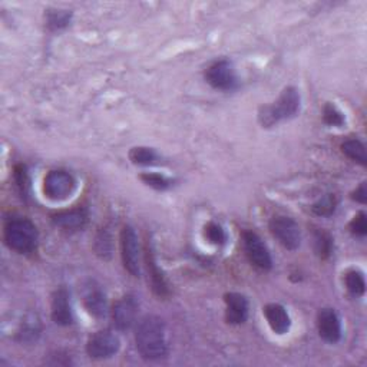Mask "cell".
I'll use <instances>...</instances> for the list:
<instances>
[{
  "label": "cell",
  "mask_w": 367,
  "mask_h": 367,
  "mask_svg": "<svg viewBox=\"0 0 367 367\" xmlns=\"http://www.w3.org/2000/svg\"><path fill=\"white\" fill-rule=\"evenodd\" d=\"M136 349L146 360H158L166 356V329L157 315H145L139 322L135 334Z\"/></svg>",
  "instance_id": "1"
},
{
  "label": "cell",
  "mask_w": 367,
  "mask_h": 367,
  "mask_svg": "<svg viewBox=\"0 0 367 367\" xmlns=\"http://www.w3.org/2000/svg\"><path fill=\"white\" fill-rule=\"evenodd\" d=\"M299 111H300V93L296 88L288 86L281 92L280 97L274 104L263 107L260 109L258 120L263 127L270 128L279 124V122L283 119L296 116Z\"/></svg>",
  "instance_id": "2"
},
{
  "label": "cell",
  "mask_w": 367,
  "mask_h": 367,
  "mask_svg": "<svg viewBox=\"0 0 367 367\" xmlns=\"http://www.w3.org/2000/svg\"><path fill=\"white\" fill-rule=\"evenodd\" d=\"M38 230L26 218H12L5 227L6 246L20 254L32 253L38 246Z\"/></svg>",
  "instance_id": "3"
},
{
  "label": "cell",
  "mask_w": 367,
  "mask_h": 367,
  "mask_svg": "<svg viewBox=\"0 0 367 367\" xmlns=\"http://www.w3.org/2000/svg\"><path fill=\"white\" fill-rule=\"evenodd\" d=\"M75 188V178L63 169L51 171L43 181V192L46 197L52 201H63L69 198Z\"/></svg>",
  "instance_id": "4"
},
{
  "label": "cell",
  "mask_w": 367,
  "mask_h": 367,
  "mask_svg": "<svg viewBox=\"0 0 367 367\" xmlns=\"http://www.w3.org/2000/svg\"><path fill=\"white\" fill-rule=\"evenodd\" d=\"M120 256L122 263H124L125 270L134 276L138 277L141 273V265H139V244L136 233L132 227L127 226L124 227L120 233Z\"/></svg>",
  "instance_id": "5"
},
{
  "label": "cell",
  "mask_w": 367,
  "mask_h": 367,
  "mask_svg": "<svg viewBox=\"0 0 367 367\" xmlns=\"http://www.w3.org/2000/svg\"><path fill=\"white\" fill-rule=\"evenodd\" d=\"M207 82L219 91H233L237 88L238 78L230 61H217L208 66L205 72Z\"/></svg>",
  "instance_id": "6"
},
{
  "label": "cell",
  "mask_w": 367,
  "mask_h": 367,
  "mask_svg": "<svg viewBox=\"0 0 367 367\" xmlns=\"http://www.w3.org/2000/svg\"><path fill=\"white\" fill-rule=\"evenodd\" d=\"M270 230L272 234L280 241L281 246H284L287 250L299 249L302 242V234L295 219L284 215L274 217L270 221Z\"/></svg>",
  "instance_id": "7"
},
{
  "label": "cell",
  "mask_w": 367,
  "mask_h": 367,
  "mask_svg": "<svg viewBox=\"0 0 367 367\" xmlns=\"http://www.w3.org/2000/svg\"><path fill=\"white\" fill-rule=\"evenodd\" d=\"M119 338L109 330H101L88 340L86 352L92 359H109L119 350Z\"/></svg>",
  "instance_id": "8"
},
{
  "label": "cell",
  "mask_w": 367,
  "mask_h": 367,
  "mask_svg": "<svg viewBox=\"0 0 367 367\" xmlns=\"http://www.w3.org/2000/svg\"><path fill=\"white\" fill-rule=\"evenodd\" d=\"M242 241H244V250H246L249 260L257 268H260V270H264V272L270 270L273 261L263 240L256 233L246 231L242 234Z\"/></svg>",
  "instance_id": "9"
},
{
  "label": "cell",
  "mask_w": 367,
  "mask_h": 367,
  "mask_svg": "<svg viewBox=\"0 0 367 367\" xmlns=\"http://www.w3.org/2000/svg\"><path fill=\"white\" fill-rule=\"evenodd\" d=\"M138 302L134 296H125L119 299L112 310L114 325L119 330H130L136 320Z\"/></svg>",
  "instance_id": "10"
},
{
  "label": "cell",
  "mask_w": 367,
  "mask_h": 367,
  "mask_svg": "<svg viewBox=\"0 0 367 367\" xmlns=\"http://www.w3.org/2000/svg\"><path fill=\"white\" fill-rule=\"evenodd\" d=\"M145 264H146V272H148V277L151 281V288L158 297H166L169 295V287L168 283L158 267L157 257L153 249V242L146 241L145 246Z\"/></svg>",
  "instance_id": "11"
},
{
  "label": "cell",
  "mask_w": 367,
  "mask_h": 367,
  "mask_svg": "<svg viewBox=\"0 0 367 367\" xmlns=\"http://www.w3.org/2000/svg\"><path fill=\"white\" fill-rule=\"evenodd\" d=\"M317 327L320 337L327 343H337L341 337V325L337 313L333 309H323L317 315Z\"/></svg>",
  "instance_id": "12"
},
{
  "label": "cell",
  "mask_w": 367,
  "mask_h": 367,
  "mask_svg": "<svg viewBox=\"0 0 367 367\" xmlns=\"http://www.w3.org/2000/svg\"><path fill=\"white\" fill-rule=\"evenodd\" d=\"M226 300V317L231 325L246 323L249 317V302L238 292H228L224 297Z\"/></svg>",
  "instance_id": "13"
},
{
  "label": "cell",
  "mask_w": 367,
  "mask_h": 367,
  "mask_svg": "<svg viewBox=\"0 0 367 367\" xmlns=\"http://www.w3.org/2000/svg\"><path fill=\"white\" fill-rule=\"evenodd\" d=\"M264 315L268 326H270V329L276 334H286L290 330L291 326L290 315L281 304H276V303L267 304L264 307Z\"/></svg>",
  "instance_id": "14"
},
{
  "label": "cell",
  "mask_w": 367,
  "mask_h": 367,
  "mask_svg": "<svg viewBox=\"0 0 367 367\" xmlns=\"http://www.w3.org/2000/svg\"><path fill=\"white\" fill-rule=\"evenodd\" d=\"M52 319L59 326H69L73 320L69 295L65 288L58 290L52 299Z\"/></svg>",
  "instance_id": "15"
},
{
  "label": "cell",
  "mask_w": 367,
  "mask_h": 367,
  "mask_svg": "<svg viewBox=\"0 0 367 367\" xmlns=\"http://www.w3.org/2000/svg\"><path fill=\"white\" fill-rule=\"evenodd\" d=\"M88 221V212L84 208H75L69 211H62L54 217V224L63 230H81Z\"/></svg>",
  "instance_id": "16"
},
{
  "label": "cell",
  "mask_w": 367,
  "mask_h": 367,
  "mask_svg": "<svg viewBox=\"0 0 367 367\" xmlns=\"http://www.w3.org/2000/svg\"><path fill=\"white\" fill-rule=\"evenodd\" d=\"M84 304L88 310V313L96 319H102V317L107 315L108 311V303H107V297L101 290H91L88 295L85 296Z\"/></svg>",
  "instance_id": "17"
},
{
  "label": "cell",
  "mask_w": 367,
  "mask_h": 367,
  "mask_svg": "<svg viewBox=\"0 0 367 367\" xmlns=\"http://www.w3.org/2000/svg\"><path fill=\"white\" fill-rule=\"evenodd\" d=\"M341 153H343L348 158L353 159L354 162L360 164V165H366L367 164V154H366V146L361 141L353 138V139H348L343 143H341Z\"/></svg>",
  "instance_id": "18"
},
{
  "label": "cell",
  "mask_w": 367,
  "mask_h": 367,
  "mask_svg": "<svg viewBox=\"0 0 367 367\" xmlns=\"http://www.w3.org/2000/svg\"><path fill=\"white\" fill-rule=\"evenodd\" d=\"M345 284L348 291L354 297H360L364 295L366 291V281L364 276L359 270H350L345 276Z\"/></svg>",
  "instance_id": "19"
},
{
  "label": "cell",
  "mask_w": 367,
  "mask_h": 367,
  "mask_svg": "<svg viewBox=\"0 0 367 367\" xmlns=\"http://www.w3.org/2000/svg\"><path fill=\"white\" fill-rule=\"evenodd\" d=\"M130 158L136 165H154L157 164L158 154L153 148H145V146H136L130 153Z\"/></svg>",
  "instance_id": "20"
},
{
  "label": "cell",
  "mask_w": 367,
  "mask_h": 367,
  "mask_svg": "<svg viewBox=\"0 0 367 367\" xmlns=\"http://www.w3.org/2000/svg\"><path fill=\"white\" fill-rule=\"evenodd\" d=\"M70 22V13L66 10H49L46 15L47 28L52 31H61L66 28Z\"/></svg>",
  "instance_id": "21"
},
{
  "label": "cell",
  "mask_w": 367,
  "mask_h": 367,
  "mask_svg": "<svg viewBox=\"0 0 367 367\" xmlns=\"http://www.w3.org/2000/svg\"><path fill=\"white\" fill-rule=\"evenodd\" d=\"M314 246H315L317 254H319L322 258H327L331 254L333 240L326 231H319V233H315Z\"/></svg>",
  "instance_id": "22"
},
{
  "label": "cell",
  "mask_w": 367,
  "mask_h": 367,
  "mask_svg": "<svg viewBox=\"0 0 367 367\" xmlns=\"http://www.w3.org/2000/svg\"><path fill=\"white\" fill-rule=\"evenodd\" d=\"M323 119L327 125L330 127H341L346 122L345 115L341 114V111L333 105V104H326L325 109H323Z\"/></svg>",
  "instance_id": "23"
},
{
  "label": "cell",
  "mask_w": 367,
  "mask_h": 367,
  "mask_svg": "<svg viewBox=\"0 0 367 367\" xmlns=\"http://www.w3.org/2000/svg\"><path fill=\"white\" fill-rule=\"evenodd\" d=\"M336 207H337V198L334 197L333 194H327L313 205V211L317 215L326 217V215H331L334 212Z\"/></svg>",
  "instance_id": "24"
},
{
  "label": "cell",
  "mask_w": 367,
  "mask_h": 367,
  "mask_svg": "<svg viewBox=\"0 0 367 367\" xmlns=\"http://www.w3.org/2000/svg\"><path fill=\"white\" fill-rule=\"evenodd\" d=\"M204 235L211 244H215V246H221V244H224L227 240L226 231L217 223H208L204 228Z\"/></svg>",
  "instance_id": "25"
},
{
  "label": "cell",
  "mask_w": 367,
  "mask_h": 367,
  "mask_svg": "<svg viewBox=\"0 0 367 367\" xmlns=\"http://www.w3.org/2000/svg\"><path fill=\"white\" fill-rule=\"evenodd\" d=\"M95 250L97 256H101L102 258H109L112 254V240L108 231H101L96 237L95 242Z\"/></svg>",
  "instance_id": "26"
},
{
  "label": "cell",
  "mask_w": 367,
  "mask_h": 367,
  "mask_svg": "<svg viewBox=\"0 0 367 367\" xmlns=\"http://www.w3.org/2000/svg\"><path fill=\"white\" fill-rule=\"evenodd\" d=\"M15 181H16V185H17L20 194H22V197H28L29 187H31V180H29V174H28L26 166L17 165L15 168Z\"/></svg>",
  "instance_id": "27"
},
{
  "label": "cell",
  "mask_w": 367,
  "mask_h": 367,
  "mask_svg": "<svg viewBox=\"0 0 367 367\" xmlns=\"http://www.w3.org/2000/svg\"><path fill=\"white\" fill-rule=\"evenodd\" d=\"M141 180L155 189H166L173 185V180L166 178L165 175L155 174V173H145L141 175Z\"/></svg>",
  "instance_id": "28"
},
{
  "label": "cell",
  "mask_w": 367,
  "mask_h": 367,
  "mask_svg": "<svg viewBox=\"0 0 367 367\" xmlns=\"http://www.w3.org/2000/svg\"><path fill=\"white\" fill-rule=\"evenodd\" d=\"M350 230L359 237H364L367 234V219L364 212H359L357 215H354L350 223Z\"/></svg>",
  "instance_id": "29"
},
{
  "label": "cell",
  "mask_w": 367,
  "mask_h": 367,
  "mask_svg": "<svg viewBox=\"0 0 367 367\" xmlns=\"http://www.w3.org/2000/svg\"><path fill=\"white\" fill-rule=\"evenodd\" d=\"M353 200H356L360 204H364L367 201V191H366V184L364 182L353 192Z\"/></svg>",
  "instance_id": "30"
}]
</instances>
